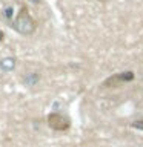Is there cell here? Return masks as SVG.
I'll use <instances>...</instances> for the list:
<instances>
[{"mask_svg":"<svg viewBox=\"0 0 143 147\" xmlns=\"http://www.w3.org/2000/svg\"><path fill=\"white\" fill-rule=\"evenodd\" d=\"M134 80V72L132 71H126V72H120V74H115V75L106 78L103 81V86L106 87H117V86H122L125 83H129Z\"/></svg>","mask_w":143,"mask_h":147,"instance_id":"2","label":"cell"},{"mask_svg":"<svg viewBox=\"0 0 143 147\" xmlns=\"http://www.w3.org/2000/svg\"><path fill=\"white\" fill-rule=\"evenodd\" d=\"M39 80H40V75L35 72L34 74H26V75L23 77V83H25L26 86H34L39 83Z\"/></svg>","mask_w":143,"mask_h":147,"instance_id":"4","label":"cell"},{"mask_svg":"<svg viewBox=\"0 0 143 147\" xmlns=\"http://www.w3.org/2000/svg\"><path fill=\"white\" fill-rule=\"evenodd\" d=\"M2 40H3V32L0 31V41H2Z\"/></svg>","mask_w":143,"mask_h":147,"instance_id":"6","label":"cell"},{"mask_svg":"<svg viewBox=\"0 0 143 147\" xmlns=\"http://www.w3.org/2000/svg\"><path fill=\"white\" fill-rule=\"evenodd\" d=\"M0 67H2L3 71H12V69L16 67V60L14 58H3L2 61H0Z\"/></svg>","mask_w":143,"mask_h":147,"instance_id":"5","label":"cell"},{"mask_svg":"<svg viewBox=\"0 0 143 147\" xmlns=\"http://www.w3.org/2000/svg\"><path fill=\"white\" fill-rule=\"evenodd\" d=\"M48 124H49L51 129H54V130H57V132H65L69 129V126H71L69 119L66 117H63L62 113H51L48 117Z\"/></svg>","mask_w":143,"mask_h":147,"instance_id":"3","label":"cell"},{"mask_svg":"<svg viewBox=\"0 0 143 147\" xmlns=\"http://www.w3.org/2000/svg\"><path fill=\"white\" fill-rule=\"evenodd\" d=\"M100 2H103V0H100Z\"/></svg>","mask_w":143,"mask_h":147,"instance_id":"7","label":"cell"},{"mask_svg":"<svg viewBox=\"0 0 143 147\" xmlns=\"http://www.w3.org/2000/svg\"><path fill=\"white\" fill-rule=\"evenodd\" d=\"M14 29L17 32H20V34H23V35H31L32 32L35 31V22H34V18L29 16L26 6H23L20 11H18L16 20H14Z\"/></svg>","mask_w":143,"mask_h":147,"instance_id":"1","label":"cell"}]
</instances>
